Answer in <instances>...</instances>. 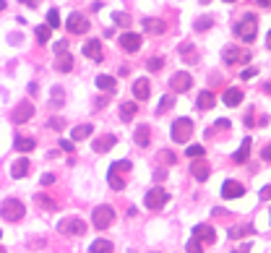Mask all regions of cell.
<instances>
[{
	"instance_id": "obj_1",
	"label": "cell",
	"mask_w": 271,
	"mask_h": 253,
	"mask_svg": "<svg viewBox=\"0 0 271 253\" xmlns=\"http://www.w3.org/2000/svg\"><path fill=\"white\" fill-rule=\"evenodd\" d=\"M24 204L19 201V198H5L3 204H0V217H3L5 222H19L21 217H24Z\"/></svg>"
},
{
	"instance_id": "obj_2",
	"label": "cell",
	"mask_w": 271,
	"mask_h": 253,
	"mask_svg": "<svg viewBox=\"0 0 271 253\" xmlns=\"http://www.w3.org/2000/svg\"><path fill=\"white\" fill-rule=\"evenodd\" d=\"M170 136H172V141L185 144V141L193 136V123L188 120V118H177L175 123H172V131H170Z\"/></svg>"
},
{
	"instance_id": "obj_3",
	"label": "cell",
	"mask_w": 271,
	"mask_h": 253,
	"mask_svg": "<svg viewBox=\"0 0 271 253\" xmlns=\"http://www.w3.org/2000/svg\"><path fill=\"white\" fill-rule=\"evenodd\" d=\"M112 219H115V211H112V206H107V204L97 206L92 211V222H94L97 230H107L112 225Z\"/></svg>"
},
{
	"instance_id": "obj_4",
	"label": "cell",
	"mask_w": 271,
	"mask_h": 253,
	"mask_svg": "<svg viewBox=\"0 0 271 253\" xmlns=\"http://www.w3.org/2000/svg\"><path fill=\"white\" fill-rule=\"evenodd\" d=\"M58 232H63V235H84L86 232V225H84V219H78V217H68V219H60V225H58Z\"/></svg>"
},
{
	"instance_id": "obj_5",
	"label": "cell",
	"mask_w": 271,
	"mask_h": 253,
	"mask_svg": "<svg viewBox=\"0 0 271 253\" xmlns=\"http://www.w3.org/2000/svg\"><path fill=\"white\" fill-rule=\"evenodd\" d=\"M255 29H258V26H255V16H253V13H248V16L235 26V34H237L243 42H253V40H255Z\"/></svg>"
},
{
	"instance_id": "obj_6",
	"label": "cell",
	"mask_w": 271,
	"mask_h": 253,
	"mask_svg": "<svg viewBox=\"0 0 271 253\" xmlns=\"http://www.w3.org/2000/svg\"><path fill=\"white\" fill-rule=\"evenodd\" d=\"M222 60L224 63H230V65H240V63H248L251 60V52L248 50H240V47H224L222 50Z\"/></svg>"
},
{
	"instance_id": "obj_7",
	"label": "cell",
	"mask_w": 271,
	"mask_h": 253,
	"mask_svg": "<svg viewBox=\"0 0 271 253\" xmlns=\"http://www.w3.org/2000/svg\"><path fill=\"white\" fill-rule=\"evenodd\" d=\"M65 26H68V32H71V34H86V32H89V19L84 16V13H76V11H73L71 16H68Z\"/></svg>"
},
{
	"instance_id": "obj_8",
	"label": "cell",
	"mask_w": 271,
	"mask_h": 253,
	"mask_svg": "<svg viewBox=\"0 0 271 253\" xmlns=\"http://www.w3.org/2000/svg\"><path fill=\"white\" fill-rule=\"evenodd\" d=\"M167 190H162V188H154V190H149V193L144 196V204L149 206V209H162L164 204H167Z\"/></svg>"
},
{
	"instance_id": "obj_9",
	"label": "cell",
	"mask_w": 271,
	"mask_h": 253,
	"mask_svg": "<svg viewBox=\"0 0 271 253\" xmlns=\"http://www.w3.org/2000/svg\"><path fill=\"white\" fill-rule=\"evenodd\" d=\"M117 42H120V47H123L125 52H138L144 40H141V34H136V32H125Z\"/></svg>"
},
{
	"instance_id": "obj_10",
	"label": "cell",
	"mask_w": 271,
	"mask_h": 253,
	"mask_svg": "<svg viewBox=\"0 0 271 253\" xmlns=\"http://www.w3.org/2000/svg\"><path fill=\"white\" fill-rule=\"evenodd\" d=\"M170 86L175 89V91H180V94H183V91H188V89L193 86V79H191V73H185V71H177L175 76H172Z\"/></svg>"
},
{
	"instance_id": "obj_11",
	"label": "cell",
	"mask_w": 271,
	"mask_h": 253,
	"mask_svg": "<svg viewBox=\"0 0 271 253\" xmlns=\"http://www.w3.org/2000/svg\"><path fill=\"white\" fill-rule=\"evenodd\" d=\"M32 115H34V107L29 105V102H21V105H16V110H13L11 120H13V123H26V120H32Z\"/></svg>"
},
{
	"instance_id": "obj_12",
	"label": "cell",
	"mask_w": 271,
	"mask_h": 253,
	"mask_svg": "<svg viewBox=\"0 0 271 253\" xmlns=\"http://www.w3.org/2000/svg\"><path fill=\"white\" fill-rule=\"evenodd\" d=\"M243 193H245L243 183H237V180H224V186H222V196H224V198H240Z\"/></svg>"
},
{
	"instance_id": "obj_13",
	"label": "cell",
	"mask_w": 271,
	"mask_h": 253,
	"mask_svg": "<svg viewBox=\"0 0 271 253\" xmlns=\"http://www.w3.org/2000/svg\"><path fill=\"white\" fill-rule=\"evenodd\" d=\"M115 144H117V136L115 133H104V136H99V139H94V151L104 154V151H110Z\"/></svg>"
},
{
	"instance_id": "obj_14",
	"label": "cell",
	"mask_w": 271,
	"mask_h": 253,
	"mask_svg": "<svg viewBox=\"0 0 271 253\" xmlns=\"http://www.w3.org/2000/svg\"><path fill=\"white\" fill-rule=\"evenodd\" d=\"M84 55H86L89 60H94V63H102V44L97 42V40L84 42Z\"/></svg>"
},
{
	"instance_id": "obj_15",
	"label": "cell",
	"mask_w": 271,
	"mask_h": 253,
	"mask_svg": "<svg viewBox=\"0 0 271 253\" xmlns=\"http://www.w3.org/2000/svg\"><path fill=\"white\" fill-rule=\"evenodd\" d=\"M149 94H152V89H149V81H146V79H136V84H133V97H136V102H146Z\"/></svg>"
},
{
	"instance_id": "obj_16",
	"label": "cell",
	"mask_w": 271,
	"mask_h": 253,
	"mask_svg": "<svg viewBox=\"0 0 271 253\" xmlns=\"http://www.w3.org/2000/svg\"><path fill=\"white\" fill-rule=\"evenodd\" d=\"M55 65H58V71H60V73H71V71H73V65H76V60H73L71 52H60L58 60H55Z\"/></svg>"
},
{
	"instance_id": "obj_17",
	"label": "cell",
	"mask_w": 271,
	"mask_h": 253,
	"mask_svg": "<svg viewBox=\"0 0 271 253\" xmlns=\"http://www.w3.org/2000/svg\"><path fill=\"white\" fill-rule=\"evenodd\" d=\"M133 139H136V144H138L141 149H146L149 141H152V128H149V126H138V128H136V133H133Z\"/></svg>"
},
{
	"instance_id": "obj_18",
	"label": "cell",
	"mask_w": 271,
	"mask_h": 253,
	"mask_svg": "<svg viewBox=\"0 0 271 253\" xmlns=\"http://www.w3.org/2000/svg\"><path fill=\"white\" fill-rule=\"evenodd\" d=\"M144 32L156 37V34H164V32H167V26H164L162 19H146V21H144Z\"/></svg>"
},
{
	"instance_id": "obj_19",
	"label": "cell",
	"mask_w": 271,
	"mask_h": 253,
	"mask_svg": "<svg viewBox=\"0 0 271 253\" xmlns=\"http://www.w3.org/2000/svg\"><path fill=\"white\" fill-rule=\"evenodd\" d=\"M193 232H195V240H201V243H214V240H216L214 227H209V225H198Z\"/></svg>"
},
{
	"instance_id": "obj_20",
	"label": "cell",
	"mask_w": 271,
	"mask_h": 253,
	"mask_svg": "<svg viewBox=\"0 0 271 253\" xmlns=\"http://www.w3.org/2000/svg\"><path fill=\"white\" fill-rule=\"evenodd\" d=\"M224 105H227V107H237L240 102H243V91H240L237 86H230L227 91H224Z\"/></svg>"
},
{
	"instance_id": "obj_21",
	"label": "cell",
	"mask_w": 271,
	"mask_h": 253,
	"mask_svg": "<svg viewBox=\"0 0 271 253\" xmlns=\"http://www.w3.org/2000/svg\"><path fill=\"white\" fill-rule=\"evenodd\" d=\"M94 133V126H89V123H81V126L76 128H71V136H73V141H84L89 139V136Z\"/></svg>"
},
{
	"instance_id": "obj_22",
	"label": "cell",
	"mask_w": 271,
	"mask_h": 253,
	"mask_svg": "<svg viewBox=\"0 0 271 253\" xmlns=\"http://www.w3.org/2000/svg\"><path fill=\"white\" fill-rule=\"evenodd\" d=\"M94 84H97V86H99L102 91H107V94L117 91V81L112 79V76H104V73H102V76H97V81H94Z\"/></svg>"
},
{
	"instance_id": "obj_23",
	"label": "cell",
	"mask_w": 271,
	"mask_h": 253,
	"mask_svg": "<svg viewBox=\"0 0 271 253\" xmlns=\"http://www.w3.org/2000/svg\"><path fill=\"white\" fill-rule=\"evenodd\" d=\"M26 172H29V159H19V162L11 165V178L21 180V178H26Z\"/></svg>"
},
{
	"instance_id": "obj_24",
	"label": "cell",
	"mask_w": 271,
	"mask_h": 253,
	"mask_svg": "<svg viewBox=\"0 0 271 253\" xmlns=\"http://www.w3.org/2000/svg\"><path fill=\"white\" fill-rule=\"evenodd\" d=\"M191 172H193V178L198 180V183H203V180H209V165L206 162H193V167H191Z\"/></svg>"
},
{
	"instance_id": "obj_25",
	"label": "cell",
	"mask_w": 271,
	"mask_h": 253,
	"mask_svg": "<svg viewBox=\"0 0 271 253\" xmlns=\"http://www.w3.org/2000/svg\"><path fill=\"white\" fill-rule=\"evenodd\" d=\"M195 107H201V110H212V107H214V94H212V91H201L198 99H195Z\"/></svg>"
},
{
	"instance_id": "obj_26",
	"label": "cell",
	"mask_w": 271,
	"mask_h": 253,
	"mask_svg": "<svg viewBox=\"0 0 271 253\" xmlns=\"http://www.w3.org/2000/svg\"><path fill=\"white\" fill-rule=\"evenodd\" d=\"M248 154H251V139H243V144H240V149L235 151V157H232V159L243 165L245 159H248Z\"/></svg>"
},
{
	"instance_id": "obj_27",
	"label": "cell",
	"mask_w": 271,
	"mask_h": 253,
	"mask_svg": "<svg viewBox=\"0 0 271 253\" xmlns=\"http://www.w3.org/2000/svg\"><path fill=\"white\" fill-rule=\"evenodd\" d=\"M138 112V107H136V102H123L120 105V118H123L125 123L128 120H133V115Z\"/></svg>"
},
{
	"instance_id": "obj_28",
	"label": "cell",
	"mask_w": 271,
	"mask_h": 253,
	"mask_svg": "<svg viewBox=\"0 0 271 253\" xmlns=\"http://www.w3.org/2000/svg\"><path fill=\"white\" fill-rule=\"evenodd\" d=\"M19 151H32L37 147V141L34 139H26V136H16V144H13Z\"/></svg>"
},
{
	"instance_id": "obj_29",
	"label": "cell",
	"mask_w": 271,
	"mask_h": 253,
	"mask_svg": "<svg viewBox=\"0 0 271 253\" xmlns=\"http://www.w3.org/2000/svg\"><path fill=\"white\" fill-rule=\"evenodd\" d=\"M112 251V243L110 240H94L89 245V253H110Z\"/></svg>"
},
{
	"instance_id": "obj_30",
	"label": "cell",
	"mask_w": 271,
	"mask_h": 253,
	"mask_svg": "<svg viewBox=\"0 0 271 253\" xmlns=\"http://www.w3.org/2000/svg\"><path fill=\"white\" fill-rule=\"evenodd\" d=\"M107 183H110L115 190H123V188H125V180L120 178V172H112V170H110V175H107Z\"/></svg>"
},
{
	"instance_id": "obj_31",
	"label": "cell",
	"mask_w": 271,
	"mask_h": 253,
	"mask_svg": "<svg viewBox=\"0 0 271 253\" xmlns=\"http://www.w3.org/2000/svg\"><path fill=\"white\" fill-rule=\"evenodd\" d=\"M50 99H52V105H55V107H63V102H65L63 86H52V94H50Z\"/></svg>"
},
{
	"instance_id": "obj_32",
	"label": "cell",
	"mask_w": 271,
	"mask_h": 253,
	"mask_svg": "<svg viewBox=\"0 0 271 253\" xmlns=\"http://www.w3.org/2000/svg\"><path fill=\"white\" fill-rule=\"evenodd\" d=\"M50 32H52V29H50L47 24L37 26V40H39V44H47V42H50Z\"/></svg>"
},
{
	"instance_id": "obj_33",
	"label": "cell",
	"mask_w": 271,
	"mask_h": 253,
	"mask_svg": "<svg viewBox=\"0 0 271 253\" xmlns=\"http://www.w3.org/2000/svg\"><path fill=\"white\" fill-rule=\"evenodd\" d=\"M37 204H42V206H44V209H47V211H55V209H58V204L52 201V198H47L44 193H37Z\"/></svg>"
},
{
	"instance_id": "obj_34",
	"label": "cell",
	"mask_w": 271,
	"mask_h": 253,
	"mask_svg": "<svg viewBox=\"0 0 271 253\" xmlns=\"http://www.w3.org/2000/svg\"><path fill=\"white\" fill-rule=\"evenodd\" d=\"M112 24L115 26H131V16H128V13H112Z\"/></svg>"
},
{
	"instance_id": "obj_35",
	"label": "cell",
	"mask_w": 271,
	"mask_h": 253,
	"mask_svg": "<svg viewBox=\"0 0 271 253\" xmlns=\"http://www.w3.org/2000/svg\"><path fill=\"white\" fill-rule=\"evenodd\" d=\"M146 68H149V71H162V68H164V58H159V55L149 58L146 60Z\"/></svg>"
},
{
	"instance_id": "obj_36",
	"label": "cell",
	"mask_w": 271,
	"mask_h": 253,
	"mask_svg": "<svg viewBox=\"0 0 271 253\" xmlns=\"http://www.w3.org/2000/svg\"><path fill=\"white\" fill-rule=\"evenodd\" d=\"M47 26H50V29H58V26H60V13H58L55 8L47 11Z\"/></svg>"
},
{
	"instance_id": "obj_37",
	"label": "cell",
	"mask_w": 271,
	"mask_h": 253,
	"mask_svg": "<svg viewBox=\"0 0 271 253\" xmlns=\"http://www.w3.org/2000/svg\"><path fill=\"white\" fill-rule=\"evenodd\" d=\"M185 154H188V157H193V159H195V157L201 159L203 154H206V149H203L201 144H193V147H188V149H185Z\"/></svg>"
},
{
	"instance_id": "obj_38",
	"label": "cell",
	"mask_w": 271,
	"mask_h": 253,
	"mask_svg": "<svg viewBox=\"0 0 271 253\" xmlns=\"http://www.w3.org/2000/svg\"><path fill=\"white\" fill-rule=\"evenodd\" d=\"M253 232V227H232L230 230V237H235V240H237V237H245V235H251Z\"/></svg>"
},
{
	"instance_id": "obj_39",
	"label": "cell",
	"mask_w": 271,
	"mask_h": 253,
	"mask_svg": "<svg viewBox=\"0 0 271 253\" xmlns=\"http://www.w3.org/2000/svg\"><path fill=\"white\" fill-rule=\"evenodd\" d=\"M110 170L112 172H128V170H131V162H128V159H120V162H115L110 167Z\"/></svg>"
},
{
	"instance_id": "obj_40",
	"label": "cell",
	"mask_w": 271,
	"mask_h": 253,
	"mask_svg": "<svg viewBox=\"0 0 271 253\" xmlns=\"http://www.w3.org/2000/svg\"><path fill=\"white\" fill-rule=\"evenodd\" d=\"M185 248H188V253H203V245H201V240H195V237L185 245Z\"/></svg>"
},
{
	"instance_id": "obj_41",
	"label": "cell",
	"mask_w": 271,
	"mask_h": 253,
	"mask_svg": "<svg viewBox=\"0 0 271 253\" xmlns=\"http://www.w3.org/2000/svg\"><path fill=\"white\" fill-rule=\"evenodd\" d=\"M63 126H65L63 118H50V120H47V128H52V131H60Z\"/></svg>"
},
{
	"instance_id": "obj_42",
	"label": "cell",
	"mask_w": 271,
	"mask_h": 253,
	"mask_svg": "<svg viewBox=\"0 0 271 253\" xmlns=\"http://www.w3.org/2000/svg\"><path fill=\"white\" fill-rule=\"evenodd\" d=\"M209 26H212V16H203V19L195 21V29H198V32H203V29H209Z\"/></svg>"
},
{
	"instance_id": "obj_43",
	"label": "cell",
	"mask_w": 271,
	"mask_h": 253,
	"mask_svg": "<svg viewBox=\"0 0 271 253\" xmlns=\"http://www.w3.org/2000/svg\"><path fill=\"white\" fill-rule=\"evenodd\" d=\"M172 107V97H162V102H159V107H156V112H167Z\"/></svg>"
},
{
	"instance_id": "obj_44",
	"label": "cell",
	"mask_w": 271,
	"mask_h": 253,
	"mask_svg": "<svg viewBox=\"0 0 271 253\" xmlns=\"http://www.w3.org/2000/svg\"><path fill=\"white\" fill-rule=\"evenodd\" d=\"M271 198V186H263L261 188V201H269Z\"/></svg>"
},
{
	"instance_id": "obj_45",
	"label": "cell",
	"mask_w": 271,
	"mask_h": 253,
	"mask_svg": "<svg viewBox=\"0 0 271 253\" xmlns=\"http://www.w3.org/2000/svg\"><path fill=\"white\" fill-rule=\"evenodd\" d=\"M52 183H55V175L44 172V175H42V186H52Z\"/></svg>"
},
{
	"instance_id": "obj_46",
	"label": "cell",
	"mask_w": 271,
	"mask_h": 253,
	"mask_svg": "<svg viewBox=\"0 0 271 253\" xmlns=\"http://www.w3.org/2000/svg\"><path fill=\"white\" fill-rule=\"evenodd\" d=\"M162 159H164V162H170V165H172V162H177V157L172 154V151H162Z\"/></svg>"
},
{
	"instance_id": "obj_47",
	"label": "cell",
	"mask_w": 271,
	"mask_h": 253,
	"mask_svg": "<svg viewBox=\"0 0 271 253\" xmlns=\"http://www.w3.org/2000/svg\"><path fill=\"white\" fill-rule=\"evenodd\" d=\"M60 149L68 151V154H73V141H60Z\"/></svg>"
},
{
	"instance_id": "obj_48",
	"label": "cell",
	"mask_w": 271,
	"mask_h": 253,
	"mask_svg": "<svg viewBox=\"0 0 271 253\" xmlns=\"http://www.w3.org/2000/svg\"><path fill=\"white\" fill-rule=\"evenodd\" d=\"M261 159H266V162H271V144L266 149H261Z\"/></svg>"
},
{
	"instance_id": "obj_49",
	"label": "cell",
	"mask_w": 271,
	"mask_h": 253,
	"mask_svg": "<svg viewBox=\"0 0 271 253\" xmlns=\"http://www.w3.org/2000/svg\"><path fill=\"white\" fill-rule=\"evenodd\" d=\"M55 52H58V55H60V52H68V47H65V42H63V40L55 42Z\"/></svg>"
},
{
	"instance_id": "obj_50",
	"label": "cell",
	"mask_w": 271,
	"mask_h": 253,
	"mask_svg": "<svg viewBox=\"0 0 271 253\" xmlns=\"http://www.w3.org/2000/svg\"><path fill=\"white\" fill-rule=\"evenodd\" d=\"M19 3H24V5H29V8H37V5H39V0H19Z\"/></svg>"
},
{
	"instance_id": "obj_51",
	"label": "cell",
	"mask_w": 271,
	"mask_h": 253,
	"mask_svg": "<svg viewBox=\"0 0 271 253\" xmlns=\"http://www.w3.org/2000/svg\"><path fill=\"white\" fill-rule=\"evenodd\" d=\"M214 128H230V120H224V118H222V120H216V123H214Z\"/></svg>"
},
{
	"instance_id": "obj_52",
	"label": "cell",
	"mask_w": 271,
	"mask_h": 253,
	"mask_svg": "<svg viewBox=\"0 0 271 253\" xmlns=\"http://www.w3.org/2000/svg\"><path fill=\"white\" fill-rule=\"evenodd\" d=\"M255 3H258L261 8H271V0H255Z\"/></svg>"
},
{
	"instance_id": "obj_53",
	"label": "cell",
	"mask_w": 271,
	"mask_h": 253,
	"mask_svg": "<svg viewBox=\"0 0 271 253\" xmlns=\"http://www.w3.org/2000/svg\"><path fill=\"white\" fill-rule=\"evenodd\" d=\"M266 47H269V50H271V32H269V34H266Z\"/></svg>"
},
{
	"instance_id": "obj_54",
	"label": "cell",
	"mask_w": 271,
	"mask_h": 253,
	"mask_svg": "<svg viewBox=\"0 0 271 253\" xmlns=\"http://www.w3.org/2000/svg\"><path fill=\"white\" fill-rule=\"evenodd\" d=\"M0 11H5V0H0Z\"/></svg>"
},
{
	"instance_id": "obj_55",
	"label": "cell",
	"mask_w": 271,
	"mask_h": 253,
	"mask_svg": "<svg viewBox=\"0 0 271 253\" xmlns=\"http://www.w3.org/2000/svg\"><path fill=\"white\" fill-rule=\"evenodd\" d=\"M232 253H248V248H240V251H232Z\"/></svg>"
},
{
	"instance_id": "obj_56",
	"label": "cell",
	"mask_w": 271,
	"mask_h": 253,
	"mask_svg": "<svg viewBox=\"0 0 271 253\" xmlns=\"http://www.w3.org/2000/svg\"><path fill=\"white\" fill-rule=\"evenodd\" d=\"M266 91H269V94H271V81H269V84H266Z\"/></svg>"
},
{
	"instance_id": "obj_57",
	"label": "cell",
	"mask_w": 271,
	"mask_h": 253,
	"mask_svg": "<svg viewBox=\"0 0 271 253\" xmlns=\"http://www.w3.org/2000/svg\"><path fill=\"white\" fill-rule=\"evenodd\" d=\"M0 253H5V248H3V245H0Z\"/></svg>"
},
{
	"instance_id": "obj_58",
	"label": "cell",
	"mask_w": 271,
	"mask_h": 253,
	"mask_svg": "<svg viewBox=\"0 0 271 253\" xmlns=\"http://www.w3.org/2000/svg\"><path fill=\"white\" fill-rule=\"evenodd\" d=\"M224 3H235V0H224Z\"/></svg>"
},
{
	"instance_id": "obj_59",
	"label": "cell",
	"mask_w": 271,
	"mask_h": 253,
	"mask_svg": "<svg viewBox=\"0 0 271 253\" xmlns=\"http://www.w3.org/2000/svg\"><path fill=\"white\" fill-rule=\"evenodd\" d=\"M269 222H271V214H269Z\"/></svg>"
}]
</instances>
